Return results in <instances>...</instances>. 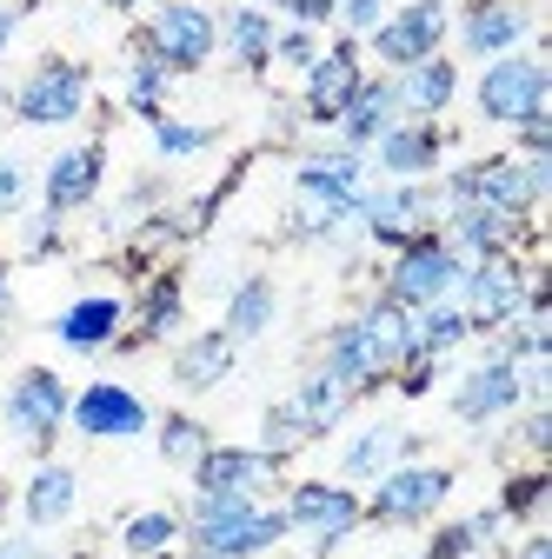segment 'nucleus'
Returning <instances> with one entry per match:
<instances>
[{"instance_id": "obj_1", "label": "nucleus", "mask_w": 552, "mask_h": 559, "mask_svg": "<svg viewBox=\"0 0 552 559\" xmlns=\"http://www.w3.org/2000/svg\"><path fill=\"white\" fill-rule=\"evenodd\" d=\"M412 354V313L393 307L386 294H367L347 320H333L326 340H320V367L347 386L353 400H373L393 386V373L406 367Z\"/></svg>"}, {"instance_id": "obj_2", "label": "nucleus", "mask_w": 552, "mask_h": 559, "mask_svg": "<svg viewBox=\"0 0 552 559\" xmlns=\"http://www.w3.org/2000/svg\"><path fill=\"white\" fill-rule=\"evenodd\" d=\"M373 167L367 154L353 147H307L293 160V206H287V234L293 240H339L353 234V214H360V193H367Z\"/></svg>"}, {"instance_id": "obj_3", "label": "nucleus", "mask_w": 552, "mask_h": 559, "mask_svg": "<svg viewBox=\"0 0 552 559\" xmlns=\"http://www.w3.org/2000/svg\"><path fill=\"white\" fill-rule=\"evenodd\" d=\"M440 206H493V214L539 221L552 193V154H472L459 167H440Z\"/></svg>"}, {"instance_id": "obj_4", "label": "nucleus", "mask_w": 552, "mask_h": 559, "mask_svg": "<svg viewBox=\"0 0 552 559\" xmlns=\"http://www.w3.org/2000/svg\"><path fill=\"white\" fill-rule=\"evenodd\" d=\"M180 520H187V546L220 559H266L273 546L293 539L280 500H247V493H193Z\"/></svg>"}, {"instance_id": "obj_5", "label": "nucleus", "mask_w": 552, "mask_h": 559, "mask_svg": "<svg viewBox=\"0 0 552 559\" xmlns=\"http://www.w3.org/2000/svg\"><path fill=\"white\" fill-rule=\"evenodd\" d=\"M453 486H459V473H453L446 460H399V466H386L373 486H360L367 526H380V533H427V526L446 513Z\"/></svg>"}, {"instance_id": "obj_6", "label": "nucleus", "mask_w": 552, "mask_h": 559, "mask_svg": "<svg viewBox=\"0 0 552 559\" xmlns=\"http://www.w3.org/2000/svg\"><path fill=\"white\" fill-rule=\"evenodd\" d=\"M532 280H545L532 253H487V260H466L459 287H453V307L466 313L472 340H487V333L513 326L519 307H526V294H532Z\"/></svg>"}, {"instance_id": "obj_7", "label": "nucleus", "mask_w": 552, "mask_h": 559, "mask_svg": "<svg viewBox=\"0 0 552 559\" xmlns=\"http://www.w3.org/2000/svg\"><path fill=\"white\" fill-rule=\"evenodd\" d=\"M127 47H141L147 60H160L173 81L200 74V67H214L220 53V14L200 8V0H160V8H147V21L133 27Z\"/></svg>"}, {"instance_id": "obj_8", "label": "nucleus", "mask_w": 552, "mask_h": 559, "mask_svg": "<svg viewBox=\"0 0 552 559\" xmlns=\"http://www.w3.org/2000/svg\"><path fill=\"white\" fill-rule=\"evenodd\" d=\"M280 513H287V533L313 546V559L339 552V546H347V539L367 526L360 486H347V479H320V473L280 486Z\"/></svg>"}, {"instance_id": "obj_9", "label": "nucleus", "mask_w": 552, "mask_h": 559, "mask_svg": "<svg viewBox=\"0 0 552 559\" xmlns=\"http://www.w3.org/2000/svg\"><path fill=\"white\" fill-rule=\"evenodd\" d=\"M87 107H94V74L74 53H40L8 87V114L21 127H81Z\"/></svg>"}, {"instance_id": "obj_10", "label": "nucleus", "mask_w": 552, "mask_h": 559, "mask_svg": "<svg viewBox=\"0 0 552 559\" xmlns=\"http://www.w3.org/2000/svg\"><path fill=\"white\" fill-rule=\"evenodd\" d=\"M472 114L487 120V127H526V120H545L552 114V74H545V60L532 47L519 53H500L479 67V81H472Z\"/></svg>"}, {"instance_id": "obj_11", "label": "nucleus", "mask_w": 552, "mask_h": 559, "mask_svg": "<svg viewBox=\"0 0 552 559\" xmlns=\"http://www.w3.org/2000/svg\"><path fill=\"white\" fill-rule=\"evenodd\" d=\"M440 227V187L433 180H367L360 193V214H353V234L380 253L406 247Z\"/></svg>"}, {"instance_id": "obj_12", "label": "nucleus", "mask_w": 552, "mask_h": 559, "mask_svg": "<svg viewBox=\"0 0 552 559\" xmlns=\"http://www.w3.org/2000/svg\"><path fill=\"white\" fill-rule=\"evenodd\" d=\"M459 273H466V260H459V253L446 247V234L433 227V234L406 240V247H393V253L380 260V287H373V294H386V300L406 307V313H420V307H433V300H453Z\"/></svg>"}, {"instance_id": "obj_13", "label": "nucleus", "mask_w": 552, "mask_h": 559, "mask_svg": "<svg viewBox=\"0 0 552 559\" xmlns=\"http://www.w3.org/2000/svg\"><path fill=\"white\" fill-rule=\"evenodd\" d=\"M453 40V0H393L386 21L360 40L367 60H380V74H406L433 53H446Z\"/></svg>"}, {"instance_id": "obj_14", "label": "nucleus", "mask_w": 552, "mask_h": 559, "mask_svg": "<svg viewBox=\"0 0 552 559\" xmlns=\"http://www.w3.org/2000/svg\"><path fill=\"white\" fill-rule=\"evenodd\" d=\"M67 406H74V386H67L53 367H21V373L8 380V393H0V419H8V433H14L34 460H47V453L60 447Z\"/></svg>"}, {"instance_id": "obj_15", "label": "nucleus", "mask_w": 552, "mask_h": 559, "mask_svg": "<svg viewBox=\"0 0 552 559\" xmlns=\"http://www.w3.org/2000/svg\"><path fill=\"white\" fill-rule=\"evenodd\" d=\"M479 346V360L453 380V393H446V406H453V419L459 427H472V433H487V427H506V419L526 406L519 400V367L506 360V354H493L487 340H472Z\"/></svg>"}, {"instance_id": "obj_16", "label": "nucleus", "mask_w": 552, "mask_h": 559, "mask_svg": "<svg viewBox=\"0 0 552 559\" xmlns=\"http://www.w3.org/2000/svg\"><path fill=\"white\" fill-rule=\"evenodd\" d=\"M193 493H247V500H273L287 486V460L260 453L253 440H214L193 466H187Z\"/></svg>"}, {"instance_id": "obj_17", "label": "nucleus", "mask_w": 552, "mask_h": 559, "mask_svg": "<svg viewBox=\"0 0 552 559\" xmlns=\"http://www.w3.org/2000/svg\"><path fill=\"white\" fill-rule=\"evenodd\" d=\"M367 74H373V67H367V47H360V40H347V34L326 40L320 60L300 74V107H293V114H300L307 127H326V133H333V120L347 114V100L360 94Z\"/></svg>"}, {"instance_id": "obj_18", "label": "nucleus", "mask_w": 552, "mask_h": 559, "mask_svg": "<svg viewBox=\"0 0 552 559\" xmlns=\"http://www.w3.org/2000/svg\"><path fill=\"white\" fill-rule=\"evenodd\" d=\"M446 154H453L446 120H393L367 147V167L373 180H440Z\"/></svg>"}, {"instance_id": "obj_19", "label": "nucleus", "mask_w": 552, "mask_h": 559, "mask_svg": "<svg viewBox=\"0 0 552 559\" xmlns=\"http://www.w3.org/2000/svg\"><path fill=\"white\" fill-rule=\"evenodd\" d=\"M539 14H532V0H459V14H453V40L466 60H500V53H519L532 40Z\"/></svg>"}, {"instance_id": "obj_20", "label": "nucleus", "mask_w": 552, "mask_h": 559, "mask_svg": "<svg viewBox=\"0 0 552 559\" xmlns=\"http://www.w3.org/2000/svg\"><path fill=\"white\" fill-rule=\"evenodd\" d=\"M67 427L81 440H147L154 433V406L127 380H87L74 393V406H67Z\"/></svg>"}, {"instance_id": "obj_21", "label": "nucleus", "mask_w": 552, "mask_h": 559, "mask_svg": "<svg viewBox=\"0 0 552 559\" xmlns=\"http://www.w3.org/2000/svg\"><path fill=\"white\" fill-rule=\"evenodd\" d=\"M107 187V140H74L40 167V214L74 221L81 206H94Z\"/></svg>"}, {"instance_id": "obj_22", "label": "nucleus", "mask_w": 552, "mask_h": 559, "mask_svg": "<svg viewBox=\"0 0 552 559\" xmlns=\"http://www.w3.org/2000/svg\"><path fill=\"white\" fill-rule=\"evenodd\" d=\"M440 234L459 260H487V253H539V221L493 214V206H440Z\"/></svg>"}, {"instance_id": "obj_23", "label": "nucleus", "mask_w": 552, "mask_h": 559, "mask_svg": "<svg viewBox=\"0 0 552 559\" xmlns=\"http://www.w3.org/2000/svg\"><path fill=\"white\" fill-rule=\"evenodd\" d=\"M53 340L67 354H113L127 340V294H74L53 313Z\"/></svg>"}, {"instance_id": "obj_24", "label": "nucleus", "mask_w": 552, "mask_h": 559, "mask_svg": "<svg viewBox=\"0 0 552 559\" xmlns=\"http://www.w3.org/2000/svg\"><path fill=\"white\" fill-rule=\"evenodd\" d=\"M399 460H420V433L406 427V419H367L360 433H347V447H339V473L333 479H347V486H373L386 466Z\"/></svg>"}, {"instance_id": "obj_25", "label": "nucleus", "mask_w": 552, "mask_h": 559, "mask_svg": "<svg viewBox=\"0 0 552 559\" xmlns=\"http://www.w3.org/2000/svg\"><path fill=\"white\" fill-rule=\"evenodd\" d=\"M187 326V280L173 266L147 273V287L127 300V340L120 346H167Z\"/></svg>"}, {"instance_id": "obj_26", "label": "nucleus", "mask_w": 552, "mask_h": 559, "mask_svg": "<svg viewBox=\"0 0 552 559\" xmlns=\"http://www.w3.org/2000/svg\"><path fill=\"white\" fill-rule=\"evenodd\" d=\"M74 513H81V466L47 453L21 486V520L27 533H53V526H74Z\"/></svg>"}, {"instance_id": "obj_27", "label": "nucleus", "mask_w": 552, "mask_h": 559, "mask_svg": "<svg viewBox=\"0 0 552 559\" xmlns=\"http://www.w3.org/2000/svg\"><path fill=\"white\" fill-rule=\"evenodd\" d=\"M233 367H240V346H233L220 326L180 333L173 360H167V373H173V386H180V393H214V386H227V380H233Z\"/></svg>"}, {"instance_id": "obj_28", "label": "nucleus", "mask_w": 552, "mask_h": 559, "mask_svg": "<svg viewBox=\"0 0 552 559\" xmlns=\"http://www.w3.org/2000/svg\"><path fill=\"white\" fill-rule=\"evenodd\" d=\"M273 40H280V21H273V8H260V0H233L220 14V53L247 81L273 74Z\"/></svg>"}, {"instance_id": "obj_29", "label": "nucleus", "mask_w": 552, "mask_h": 559, "mask_svg": "<svg viewBox=\"0 0 552 559\" xmlns=\"http://www.w3.org/2000/svg\"><path fill=\"white\" fill-rule=\"evenodd\" d=\"M459 60L453 53H433L420 67H406V74H393V94H399V120H446L453 100H459Z\"/></svg>"}, {"instance_id": "obj_30", "label": "nucleus", "mask_w": 552, "mask_h": 559, "mask_svg": "<svg viewBox=\"0 0 552 559\" xmlns=\"http://www.w3.org/2000/svg\"><path fill=\"white\" fill-rule=\"evenodd\" d=\"M393 120H399L393 74H367V81H360V94L347 100V114L333 120V140H339V147H353V154H367V147H373V140H380Z\"/></svg>"}, {"instance_id": "obj_31", "label": "nucleus", "mask_w": 552, "mask_h": 559, "mask_svg": "<svg viewBox=\"0 0 552 559\" xmlns=\"http://www.w3.org/2000/svg\"><path fill=\"white\" fill-rule=\"evenodd\" d=\"M493 546H506V513L500 507H479V513H459V520H433L420 559H479V552H493Z\"/></svg>"}, {"instance_id": "obj_32", "label": "nucleus", "mask_w": 552, "mask_h": 559, "mask_svg": "<svg viewBox=\"0 0 552 559\" xmlns=\"http://www.w3.org/2000/svg\"><path fill=\"white\" fill-rule=\"evenodd\" d=\"M273 320H280V287H273V273L233 280V287H227V307H220V333H227L233 346H247V340H266Z\"/></svg>"}, {"instance_id": "obj_33", "label": "nucleus", "mask_w": 552, "mask_h": 559, "mask_svg": "<svg viewBox=\"0 0 552 559\" xmlns=\"http://www.w3.org/2000/svg\"><path fill=\"white\" fill-rule=\"evenodd\" d=\"M113 546H120V559H173L187 546V520H180V507H141L113 526Z\"/></svg>"}, {"instance_id": "obj_34", "label": "nucleus", "mask_w": 552, "mask_h": 559, "mask_svg": "<svg viewBox=\"0 0 552 559\" xmlns=\"http://www.w3.org/2000/svg\"><path fill=\"white\" fill-rule=\"evenodd\" d=\"M167 100H173V74H167L160 60H147L141 47H127V67H120V107L141 114V120H160V114H173Z\"/></svg>"}, {"instance_id": "obj_35", "label": "nucleus", "mask_w": 552, "mask_h": 559, "mask_svg": "<svg viewBox=\"0 0 552 559\" xmlns=\"http://www.w3.org/2000/svg\"><path fill=\"white\" fill-rule=\"evenodd\" d=\"M293 400H300V413H307V427H313V440H326V433H339V419H347L360 400L347 393V386H339L320 360L300 373V386H293Z\"/></svg>"}, {"instance_id": "obj_36", "label": "nucleus", "mask_w": 552, "mask_h": 559, "mask_svg": "<svg viewBox=\"0 0 552 559\" xmlns=\"http://www.w3.org/2000/svg\"><path fill=\"white\" fill-rule=\"evenodd\" d=\"M472 346V326H466V313L453 307V300H433V307H420L412 313V354H427V360H453V354H466Z\"/></svg>"}, {"instance_id": "obj_37", "label": "nucleus", "mask_w": 552, "mask_h": 559, "mask_svg": "<svg viewBox=\"0 0 552 559\" xmlns=\"http://www.w3.org/2000/svg\"><path fill=\"white\" fill-rule=\"evenodd\" d=\"M154 447H160V460H167L173 473H187L206 447H214V427H206L200 413L173 406V413H154Z\"/></svg>"}, {"instance_id": "obj_38", "label": "nucleus", "mask_w": 552, "mask_h": 559, "mask_svg": "<svg viewBox=\"0 0 552 559\" xmlns=\"http://www.w3.org/2000/svg\"><path fill=\"white\" fill-rule=\"evenodd\" d=\"M253 447H260V453H273V460H293V453H307V447H320L293 393H287V400H273V406L260 413V433H253Z\"/></svg>"}, {"instance_id": "obj_39", "label": "nucleus", "mask_w": 552, "mask_h": 559, "mask_svg": "<svg viewBox=\"0 0 552 559\" xmlns=\"http://www.w3.org/2000/svg\"><path fill=\"white\" fill-rule=\"evenodd\" d=\"M147 133H154V160H167V167L200 160V154H214V147H220V127H206V120H180V114L147 120Z\"/></svg>"}, {"instance_id": "obj_40", "label": "nucleus", "mask_w": 552, "mask_h": 559, "mask_svg": "<svg viewBox=\"0 0 552 559\" xmlns=\"http://www.w3.org/2000/svg\"><path fill=\"white\" fill-rule=\"evenodd\" d=\"M545 493H552V473H545V460H532V466H519V473L500 479V500L493 507L506 513V526H539Z\"/></svg>"}, {"instance_id": "obj_41", "label": "nucleus", "mask_w": 552, "mask_h": 559, "mask_svg": "<svg viewBox=\"0 0 552 559\" xmlns=\"http://www.w3.org/2000/svg\"><path fill=\"white\" fill-rule=\"evenodd\" d=\"M27 193H34V174H27V160L0 154V227L27 214Z\"/></svg>"}, {"instance_id": "obj_42", "label": "nucleus", "mask_w": 552, "mask_h": 559, "mask_svg": "<svg viewBox=\"0 0 552 559\" xmlns=\"http://www.w3.org/2000/svg\"><path fill=\"white\" fill-rule=\"evenodd\" d=\"M320 34L313 27H280V40H273V67H287V74H307V67L320 60Z\"/></svg>"}, {"instance_id": "obj_43", "label": "nucleus", "mask_w": 552, "mask_h": 559, "mask_svg": "<svg viewBox=\"0 0 552 559\" xmlns=\"http://www.w3.org/2000/svg\"><path fill=\"white\" fill-rule=\"evenodd\" d=\"M67 247V221H53V214H27V227H21V260H53Z\"/></svg>"}, {"instance_id": "obj_44", "label": "nucleus", "mask_w": 552, "mask_h": 559, "mask_svg": "<svg viewBox=\"0 0 552 559\" xmlns=\"http://www.w3.org/2000/svg\"><path fill=\"white\" fill-rule=\"evenodd\" d=\"M333 14H339V0H273V21H280V27H313V34H326Z\"/></svg>"}, {"instance_id": "obj_45", "label": "nucleus", "mask_w": 552, "mask_h": 559, "mask_svg": "<svg viewBox=\"0 0 552 559\" xmlns=\"http://www.w3.org/2000/svg\"><path fill=\"white\" fill-rule=\"evenodd\" d=\"M386 8L393 0H339V14H333V27L347 34V40H367L380 21H386Z\"/></svg>"}, {"instance_id": "obj_46", "label": "nucleus", "mask_w": 552, "mask_h": 559, "mask_svg": "<svg viewBox=\"0 0 552 559\" xmlns=\"http://www.w3.org/2000/svg\"><path fill=\"white\" fill-rule=\"evenodd\" d=\"M513 419H519V427H513L519 447H526L532 460H545V453H552V406H519Z\"/></svg>"}, {"instance_id": "obj_47", "label": "nucleus", "mask_w": 552, "mask_h": 559, "mask_svg": "<svg viewBox=\"0 0 552 559\" xmlns=\"http://www.w3.org/2000/svg\"><path fill=\"white\" fill-rule=\"evenodd\" d=\"M506 154H552V114H545V120L513 127V147H506Z\"/></svg>"}, {"instance_id": "obj_48", "label": "nucleus", "mask_w": 552, "mask_h": 559, "mask_svg": "<svg viewBox=\"0 0 552 559\" xmlns=\"http://www.w3.org/2000/svg\"><path fill=\"white\" fill-rule=\"evenodd\" d=\"M0 559H53L40 546V533H0Z\"/></svg>"}, {"instance_id": "obj_49", "label": "nucleus", "mask_w": 552, "mask_h": 559, "mask_svg": "<svg viewBox=\"0 0 552 559\" xmlns=\"http://www.w3.org/2000/svg\"><path fill=\"white\" fill-rule=\"evenodd\" d=\"M21 0H0V60H8V47H14V34H21Z\"/></svg>"}, {"instance_id": "obj_50", "label": "nucleus", "mask_w": 552, "mask_h": 559, "mask_svg": "<svg viewBox=\"0 0 552 559\" xmlns=\"http://www.w3.org/2000/svg\"><path fill=\"white\" fill-rule=\"evenodd\" d=\"M506 559H552V539H545L539 526H526V539H519V546H506Z\"/></svg>"}, {"instance_id": "obj_51", "label": "nucleus", "mask_w": 552, "mask_h": 559, "mask_svg": "<svg viewBox=\"0 0 552 559\" xmlns=\"http://www.w3.org/2000/svg\"><path fill=\"white\" fill-rule=\"evenodd\" d=\"M8 313H14V260L0 253V326H8Z\"/></svg>"}, {"instance_id": "obj_52", "label": "nucleus", "mask_w": 552, "mask_h": 559, "mask_svg": "<svg viewBox=\"0 0 552 559\" xmlns=\"http://www.w3.org/2000/svg\"><path fill=\"white\" fill-rule=\"evenodd\" d=\"M94 8H107V14H147V8H160V0H94Z\"/></svg>"}, {"instance_id": "obj_53", "label": "nucleus", "mask_w": 552, "mask_h": 559, "mask_svg": "<svg viewBox=\"0 0 552 559\" xmlns=\"http://www.w3.org/2000/svg\"><path fill=\"white\" fill-rule=\"evenodd\" d=\"M173 559H220V552H200V546H180Z\"/></svg>"}, {"instance_id": "obj_54", "label": "nucleus", "mask_w": 552, "mask_h": 559, "mask_svg": "<svg viewBox=\"0 0 552 559\" xmlns=\"http://www.w3.org/2000/svg\"><path fill=\"white\" fill-rule=\"evenodd\" d=\"M479 559H506V546H493V552H479Z\"/></svg>"}, {"instance_id": "obj_55", "label": "nucleus", "mask_w": 552, "mask_h": 559, "mask_svg": "<svg viewBox=\"0 0 552 559\" xmlns=\"http://www.w3.org/2000/svg\"><path fill=\"white\" fill-rule=\"evenodd\" d=\"M406 559H420V552H406Z\"/></svg>"}]
</instances>
